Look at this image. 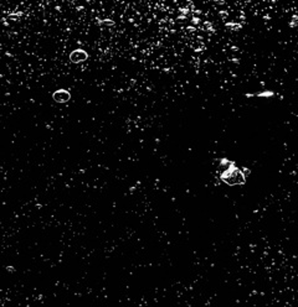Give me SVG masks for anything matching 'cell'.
Instances as JSON below:
<instances>
[{
	"instance_id": "obj_1",
	"label": "cell",
	"mask_w": 298,
	"mask_h": 307,
	"mask_svg": "<svg viewBox=\"0 0 298 307\" xmlns=\"http://www.w3.org/2000/svg\"><path fill=\"white\" fill-rule=\"evenodd\" d=\"M70 98H71V94L65 89L56 90V92L53 93V99L56 102H60V103H65L67 100H70Z\"/></svg>"
},
{
	"instance_id": "obj_2",
	"label": "cell",
	"mask_w": 298,
	"mask_h": 307,
	"mask_svg": "<svg viewBox=\"0 0 298 307\" xmlns=\"http://www.w3.org/2000/svg\"><path fill=\"white\" fill-rule=\"evenodd\" d=\"M70 58L72 62H82L87 58V53L82 50H76L70 55Z\"/></svg>"
}]
</instances>
